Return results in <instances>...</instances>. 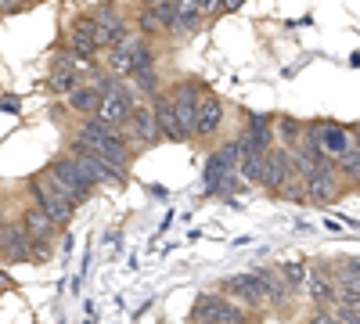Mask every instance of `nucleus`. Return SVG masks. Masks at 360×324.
Returning a JSON list of instances; mask_svg holds the SVG:
<instances>
[{
  "instance_id": "6e6552de",
  "label": "nucleus",
  "mask_w": 360,
  "mask_h": 324,
  "mask_svg": "<svg viewBox=\"0 0 360 324\" xmlns=\"http://www.w3.org/2000/svg\"><path fill=\"white\" fill-rule=\"evenodd\" d=\"M119 134H123V141L130 144L134 152L137 148H148V144H155V141H162L159 137V127H155V115H152V105H137V101H134V108L127 115V123L119 127Z\"/></svg>"
},
{
  "instance_id": "39448f33",
  "label": "nucleus",
  "mask_w": 360,
  "mask_h": 324,
  "mask_svg": "<svg viewBox=\"0 0 360 324\" xmlns=\"http://www.w3.org/2000/svg\"><path fill=\"white\" fill-rule=\"evenodd\" d=\"M245 313V306H238L231 296H220V292H205L191 306V320L198 324H242Z\"/></svg>"
},
{
  "instance_id": "f03ea898",
  "label": "nucleus",
  "mask_w": 360,
  "mask_h": 324,
  "mask_svg": "<svg viewBox=\"0 0 360 324\" xmlns=\"http://www.w3.org/2000/svg\"><path fill=\"white\" fill-rule=\"evenodd\" d=\"M234 176H238V141H224L205 162L202 188H205V195H231L238 184Z\"/></svg>"
},
{
  "instance_id": "1a4fd4ad",
  "label": "nucleus",
  "mask_w": 360,
  "mask_h": 324,
  "mask_svg": "<svg viewBox=\"0 0 360 324\" xmlns=\"http://www.w3.org/2000/svg\"><path fill=\"white\" fill-rule=\"evenodd\" d=\"M202 91H205V83L198 76H184V79L173 86V94H169V105H173L176 119H180V127H184L188 137H191V123H195V108H198Z\"/></svg>"
},
{
  "instance_id": "c85d7f7f",
  "label": "nucleus",
  "mask_w": 360,
  "mask_h": 324,
  "mask_svg": "<svg viewBox=\"0 0 360 324\" xmlns=\"http://www.w3.org/2000/svg\"><path fill=\"white\" fill-rule=\"evenodd\" d=\"M274 130L281 134L285 148H292V144L299 141V134H303V123H299V119H288V115H285V119H278V127H274Z\"/></svg>"
},
{
  "instance_id": "c756f323",
  "label": "nucleus",
  "mask_w": 360,
  "mask_h": 324,
  "mask_svg": "<svg viewBox=\"0 0 360 324\" xmlns=\"http://www.w3.org/2000/svg\"><path fill=\"white\" fill-rule=\"evenodd\" d=\"M22 8H25V0H0V11H8V15L11 11H22Z\"/></svg>"
},
{
  "instance_id": "4468645a",
  "label": "nucleus",
  "mask_w": 360,
  "mask_h": 324,
  "mask_svg": "<svg viewBox=\"0 0 360 324\" xmlns=\"http://www.w3.org/2000/svg\"><path fill=\"white\" fill-rule=\"evenodd\" d=\"M292 169H295V166H292V155H288L285 144H270V148L263 152V159H259V176H256V184L266 188V191H274Z\"/></svg>"
},
{
  "instance_id": "393cba45",
  "label": "nucleus",
  "mask_w": 360,
  "mask_h": 324,
  "mask_svg": "<svg viewBox=\"0 0 360 324\" xmlns=\"http://www.w3.org/2000/svg\"><path fill=\"white\" fill-rule=\"evenodd\" d=\"M65 101H69V108H72L76 115H83V119H86V115H94V108H98V101H101V91H98L94 79H90V83L79 79L72 91L65 94Z\"/></svg>"
},
{
  "instance_id": "f8f14e48",
  "label": "nucleus",
  "mask_w": 360,
  "mask_h": 324,
  "mask_svg": "<svg viewBox=\"0 0 360 324\" xmlns=\"http://www.w3.org/2000/svg\"><path fill=\"white\" fill-rule=\"evenodd\" d=\"M127 79H134V86H137L141 94H148V98L162 91V86H159V69H155V51H152V44H148V40L137 47Z\"/></svg>"
},
{
  "instance_id": "2eb2a0df",
  "label": "nucleus",
  "mask_w": 360,
  "mask_h": 324,
  "mask_svg": "<svg viewBox=\"0 0 360 324\" xmlns=\"http://www.w3.org/2000/svg\"><path fill=\"white\" fill-rule=\"evenodd\" d=\"M141 44H144V33H137V29L127 25V33L119 37L112 47H105V51H108V54H105V69H108L112 76H127V72H130V62H134V54H137Z\"/></svg>"
},
{
  "instance_id": "9d476101",
  "label": "nucleus",
  "mask_w": 360,
  "mask_h": 324,
  "mask_svg": "<svg viewBox=\"0 0 360 324\" xmlns=\"http://www.w3.org/2000/svg\"><path fill=\"white\" fill-rule=\"evenodd\" d=\"M69 159L76 162V169L86 176L90 184H115V181H123V173L112 169V166H108L105 159H98L94 152H86L76 137H72V144H69Z\"/></svg>"
},
{
  "instance_id": "20e7f679",
  "label": "nucleus",
  "mask_w": 360,
  "mask_h": 324,
  "mask_svg": "<svg viewBox=\"0 0 360 324\" xmlns=\"http://www.w3.org/2000/svg\"><path fill=\"white\" fill-rule=\"evenodd\" d=\"M44 176H47V181H51L58 191H62L69 202H76V205H79V202H86V198H90V191H94V184H90L86 176L76 169V162L69 159V152H65V155H58V159L44 169Z\"/></svg>"
},
{
  "instance_id": "5701e85b",
  "label": "nucleus",
  "mask_w": 360,
  "mask_h": 324,
  "mask_svg": "<svg viewBox=\"0 0 360 324\" xmlns=\"http://www.w3.org/2000/svg\"><path fill=\"white\" fill-rule=\"evenodd\" d=\"M18 223H22V231H25V238H29V242H51V238H54V231H58V223L40 209L37 202H33V205H25Z\"/></svg>"
},
{
  "instance_id": "cd10ccee",
  "label": "nucleus",
  "mask_w": 360,
  "mask_h": 324,
  "mask_svg": "<svg viewBox=\"0 0 360 324\" xmlns=\"http://www.w3.org/2000/svg\"><path fill=\"white\" fill-rule=\"evenodd\" d=\"M278 274H281V278H285V285L295 292L299 285H303V278H307V267H303V263H281Z\"/></svg>"
},
{
  "instance_id": "4be33fe9",
  "label": "nucleus",
  "mask_w": 360,
  "mask_h": 324,
  "mask_svg": "<svg viewBox=\"0 0 360 324\" xmlns=\"http://www.w3.org/2000/svg\"><path fill=\"white\" fill-rule=\"evenodd\" d=\"M328 271H332V281H335L339 299H356V303H360V267H356V256L339 259L335 267H328Z\"/></svg>"
},
{
  "instance_id": "6ab92c4d",
  "label": "nucleus",
  "mask_w": 360,
  "mask_h": 324,
  "mask_svg": "<svg viewBox=\"0 0 360 324\" xmlns=\"http://www.w3.org/2000/svg\"><path fill=\"white\" fill-rule=\"evenodd\" d=\"M152 115H155L159 137H166V141H191V137L184 134V127H180L173 105H169V94H162V91H159V94H152Z\"/></svg>"
},
{
  "instance_id": "2f4dec72",
  "label": "nucleus",
  "mask_w": 360,
  "mask_h": 324,
  "mask_svg": "<svg viewBox=\"0 0 360 324\" xmlns=\"http://www.w3.org/2000/svg\"><path fill=\"white\" fill-rule=\"evenodd\" d=\"M141 4H144V8H152V4H159V0H141Z\"/></svg>"
},
{
  "instance_id": "f257e3e1",
  "label": "nucleus",
  "mask_w": 360,
  "mask_h": 324,
  "mask_svg": "<svg viewBox=\"0 0 360 324\" xmlns=\"http://www.w3.org/2000/svg\"><path fill=\"white\" fill-rule=\"evenodd\" d=\"M76 141L83 144L86 152H94L98 159H105L112 169H119V173H127L134 166V148L123 141V134L105 127V123H98L94 115H86V119H83V127L76 130Z\"/></svg>"
},
{
  "instance_id": "b1692460",
  "label": "nucleus",
  "mask_w": 360,
  "mask_h": 324,
  "mask_svg": "<svg viewBox=\"0 0 360 324\" xmlns=\"http://www.w3.org/2000/svg\"><path fill=\"white\" fill-rule=\"evenodd\" d=\"M0 259H4V263L29 259V238H25L22 223H8L4 231H0Z\"/></svg>"
},
{
  "instance_id": "a878e982",
  "label": "nucleus",
  "mask_w": 360,
  "mask_h": 324,
  "mask_svg": "<svg viewBox=\"0 0 360 324\" xmlns=\"http://www.w3.org/2000/svg\"><path fill=\"white\" fill-rule=\"evenodd\" d=\"M259 278L266 285V306H274V310L292 306V288L285 285V278L278 271H259Z\"/></svg>"
},
{
  "instance_id": "9b49d317",
  "label": "nucleus",
  "mask_w": 360,
  "mask_h": 324,
  "mask_svg": "<svg viewBox=\"0 0 360 324\" xmlns=\"http://www.w3.org/2000/svg\"><path fill=\"white\" fill-rule=\"evenodd\" d=\"M224 292L245 310H263L266 306V285L259 274H234L224 281Z\"/></svg>"
},
{
  "instance_id": "dca6fc26",
  "label": "nucleus",
  "mask_w": 360,
  "mask_h": 324,
  "mask_svg": "<svg viewBox=\"0 0 360 324\" xmlns=\"http://www.w3.org/2000/svg\"><path fill=\"white\" fill-rule=\"evenodd\" d=\"M307 134L314 137L317 152L328 155V159H335L353 141V127H339V123H307Z\"/></svg>"
},
{
  "instance_id": "a211bd4d",
  "label": "nucleus",
  "mask_w": 360,
  "mask_h": 324,
  "mask_svg": "<svg viewBox=\"0 0 360 324\" xmlns=\"http://www.w3.org/2000/svg\"><path fill=\"white\" fill-rule=\"evenodd\" d=\"M94 40H98V47L105 51V47H112L119 37L127 33V22H123V15H119V8L115 4H101L94 15Z\"/></svg>"
},
{
  "instance_id": "0eeeda50",
  "label": "nucleus",
  "mask_w": 360,
  "mask_h": 324,
  "mask_svg": "<svg viewBox=\"0 0 360 324\" xmlns=\"http://www.w3.org/2000/svg\"><path fill=\"white\" fill-rule=\"evenodd\" d=\"M224 119H227V112H224V101L209 91H202L198 98V108H195V123H191V141H213L220 130H224Z\"/></svg>"
},
{
  "instance_id": "412c9836",
  "label": "nucleus",
  "mask_w": 360,
  "mask_h": 324,
  "mask_svg": "<svg viewBox=\"0 0 360 324\" xmlns=\"http://www.w3.org/2000/svg\"><path fill=\"white\" fill-rule=\"evenodd\" d=\"M303 285H307V292H310V303H314L317 310H328V306H332V303L339 299V292H335V281H332V271H328V267L307 271Z\"/></svg>"
},
{
  "instance_id": "bb28decb",
  "label": "nucleus",
  "mask_w": 360,
  "mask_h": 324,
  "mask_svg": "<svg viewBox=\"0 0 360 324\" xmlns=\"http://www.w3.org/2000/svg\"><path fill=\"white\" fill-rule=\"evenodd\" d=\"M335 166H339V173H342V181L356 184V176H360V144H356V141H349L346 148L335 155Z\"/></svg>"
},
{
  "instance_id": "423d86ee",
  "label": "nucleus",
  "mask_w": 360,
  "mask_h": 324,
  "mask_svg": "<svg viewBox=\"0 0 360 324\" xmlns=\"http://www.w3.org/2000/svg\"><path fill=\"white\" fill-rule=\"evenodd\" d=\"M29 191H33V202L40 205V209L58 223V227H65L72 216H76V202H69L62 191H58L51 181H47V176L44 173H37L33 176V181H29Z\"/></svg>"
},
{
  "instance_id": "7c9ffc66",
  "label": "nucleus",
  "mask_w": 360,
  "mask_h": 324,
  "mask_svg": "<svg viewBox=\"0 0 360 324\" xmlns=\"http://www.w3.org/2000/svg\"><path fill=\"white\" fill-rule=\"evenodd\" d=\"M242 4H245V0H224V11H238Z\"/></svg>"
},
{
  "instance_id": "7ed1b4c3",
  "label": "nucleus",
  "mask_w": 360,
  "mask_h": 324,
  "mask_svg": "<svg viewBox=\"0 0 360 324\" xmlns=\"http://www.w3.org/2000/svg\"><path fill=\"white\" fill-rule=\"evenodd\" d=\"M339 191H342V173H339V166L328 159V155H321V159L303 173V202L324 205V202L339 198Z\"/></svg>"
},
{
  "instance_id": "ddd939ff",
  "label": "nucleus",
  "mask_w": 360,
  "mask_h": 324,
  "mask_svg": "<svg viewBox=\"0 0 360 324\" xmlns=\"http://www.w3.org/2000/svg\"><path fill=\"white\" fill-rule=\"evenodd\" d=\"M270 144H274V119L252 112L245 123V134L238 137V155H263Z\"/></svg>"
},
{
  "instance_id": "f3484780",
  "label": "nucleus",
  "mask_w": 360,
  "mask_h": 324,
  "mask_svg": "<svg viewBox=\"0 0 360 324\" xmlns=\"http://www.w3.org/2000/svg\"><path fill=\"white\" fill-rule=\"evenodd\" d=\"M83 76V58H76L72 51H62V54H54V69H51V91L54 94H69L72 86L79 83Z\"/></svg>"
},
{
  "instance_id": "aec40b11",
  "label": "nucleus",
  "mask_w": 360,
  "mask_h": 324,
  "mask_svg": "<svg viewBox=\"0 0 360 324\" xmlns=\"http://www.w3.org/2000/svg\"><path fill=\"white\" fill-rule=\"evenodd\" d=\"M69 51L76 54V58H83V62H90L101 47H98V40H94V18L90 15H79L72 25H69Z\"/></svg>"
}]
</instances>
